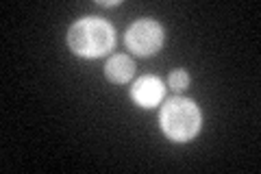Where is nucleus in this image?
<instances>
[{
  "instance_id": "f257e3e1",
  "label": "nucleus",
  "mask_w": 261,
  "mask_h": 174,
  "mask_svg": "<svg viewBox=\"0 0 261 174\" xmlns=\"http://www.w3.org/2000/svg\"><path fill=\"white\" fill-rule=\"evenodd\" d=\"M68 44L72 53L85 59L105 57L116 46V31L109 22L100 18H83L76 24H72L68 33Z\"/></svg>"
},
{
  "instance_id": "f03ea898",
  "label": "nucleus",
  "mask_w": 261,
  "mask_h": 174,
  "mask_svg": "<svg viewBox=\"0 0 261 174\" xmlns=\"http://www.w3.org/2000/svg\"><path fill=\"white\" fill-rule=\"evenodd\" d=\"M159 120H161V131L172 142H190V139L198 135L202 115H200V109L192 101L170 98L161 107Z\"/></svg>"
},
{
  "instance_id": "7ed1b4c3",
  "label": "nucleus",
  "mask_w": 261,
  "mask_h": 174,
  "mask_svg": "<svg viewBox=\"0 0 261 174\" xmlns=\"http://www.w3.org/2000/svg\"><path fill=\"white\" fill-rule=\"evenodd\" d=\"M163 39H166V33H163V27L154 20H137L135 24H130L124 41L130 48V53L140 55V57H150L154 53L161 51Z\"/></svg>"
},
{
  "instance_id": "20e7f679",
  "label": "nucleus",
  "mask_w": 261,
  "mask_h": 174,
  "mask_svg": "<svg viewBox=\"0 0 261 174\" xmlns=\"http://www.w3.org/2000/svg\"><path fill=\"white\" fill-rule=\"evenodd\" d=\"M130 96H133V101L137 105L146 107V109L157 107L161 103V98H163V83L157 77H142V79L135 81Z\"/></svg>"
},
{
  "instance_id": "39448f33",
  "label": "nucleus",
  "mask_w": 261,
  "mask_h": 174,
  "mask_svg": "<svg viewBox=\"0 0 261 174\" xmlns=\"http://www.w3.org/2000/svg\"><path fill=\"white\" fill-rule=\"evenodd\" d=\"M105 74L111 83H126L135 74V63L126 55H116L105 65Z\"/></svg>"
},
{
  "instance_id": "423d86ee",
  "label": "nucleus",
  "mask_w": 261,
  "mask_h": 174,
  "mask_svg": "<svg viewBox=\"0 0 261 174\" xmlns=\"http://www.w3.org/2000/svg\"><path fill=\"white\" fill-rule=\"evenodd\" d=\"M168 85L172 87L174 92H181V89H185L187 85H190V74H187L185 70H174V72H170Z\"/></svg>"
}]
</instances>
